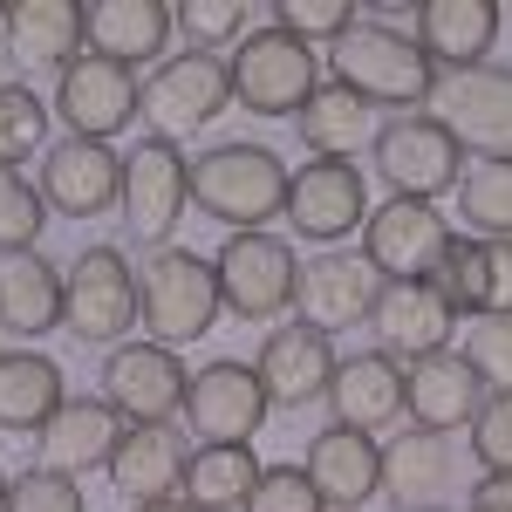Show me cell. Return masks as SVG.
Wrapping results in <instances>:
<instances>
[{
    "label": "cell",
    "instance_id": "1",
    "mask_svg": "<svg viewBox=\"0 0 512 512\" xmlns=\"http://www.w3.org/2000/svg\"><path fill=\"white\" fill-rule=\"evenodd\" d=\"M335 82H349L369 110H403L417 117V103L437 96V62L417 48V35L383 28V21H355L335 41Z\"/></svg>",
    "mask_w": 512,
    "mask_h": 512
},
{
    "label": "cell",
    "instance_id": "2",
    "mask_svg": "<svg viewBox=\"0 0 512 512\" xmlns=\"http://www.w3.org/2000/svg\"><path fill=\"white\" fill-rule=\"evenodd\" d=\"M287 185L294 171L267 144H212L192 158V198L233 233H267V219H287Z\"/></svg>",
    "mask_w": 512,
    "mask_h": 512
},
{
    "label": "cell",
    "instance_id": "3",
    "mask_svg": "<svg viewBox=\"0 0 512 512\" xmlns=\"http://www.w3.org/2000/svg\"><path fill=\"white\" fill-rule=\"evenodd\" d=\"M137 294H144V328H151V342H164V349L212 335V321L226 308L212 260H198L192 246H158L151 267L137 274Z\"/></svg>",
    "mask_w": 512,
    "mask_h": 512
},
{
    "label": "cell",
    "instance_id": "4",
    "mask_svg": "<svg viewBox=\"0 0 512 512\" xmlns=\"http://www.w3.org/2000/svg\"><path fill=\"white\" fill-rule=\"evenodd\" d=\"M233 96L239 110H253V117H301L308 110V96H315V48L308 41H294L287 28H246V41L233 48Z\"/></svg>",
    "mask_w": 512,
    "mask_h": 512
},
{
    "label": "cell",
    "instance_id": "5",
    "mask_svg": "<svg viewBox=\"0 0 512 512\" xmlns=\"http://www.w3.org/2000/svg\"><path fill=\"white\" fill-rule=\"evenodd\" d=\"M144 321L137 274L117 246H82L76 267H62V328L76 342H123Z\"/></svg>",
    "mask_w": 512,
    "mask_h": 512
},
{
    "label": "cell",
    "instance_id": "6",
    "mask_svg": "<svg viewBox=\"0 0 512 512\" xmlns=\"http://www.w3.org/2000/svg\"><path fill=\"white\" fill-rule=\"evenodd\" d=\"M226 103H233V69L219 62V55H164L158 69L144 76V103H137V117L151 123V137L164 144H178V137H198L212 117H226Z\"/></svg>",
    "mask_w": 512,
    "mask_h": 512
},
{
    "label": "cell",
    "instance_id": "7",
    "mask_svg": "<svg viewBox=\"0 0 512 512\" xmlns=\"http://www.w3.org/2000/svg\"><path fill=\"white\" fill-rule=\"evenodd\" d=\"M369 158H376V171H383V185H390V198H417V205H431V198L458 192V178H465V144L444 130L437 117H396L376 130V144H369Z\"/></svg>",
    "mask_w": 512,
    "mask_h": 512
},
{
    "label": "cell",
    "instance_id": "8",
    "mask_svg": "<svg viewBox=\"0 0 512 512\" xmlns=\"http://www.w3.org/2000/svg\"><path fill=\"white\" fill-rule=\"evenodd\" d=\"M185 198H192V158L164 137H137L130 158H123V192L117 212L137 246H171L178 219H185Z\"/></svg>",
    "mask_w": 512,
    "mask_h": 512
},
{
    "label": "cell",
    "instance_id": "9",
    "mask_svg": "<svg viewBox=\"0 0 512 512\" xmlns=\"http://www.w3.org/2000/svg\"><path fill=\"white\" fill-rule=\"evenodd\" d=\"M212 274H219L226 315H239V321H274L280 308H294V294H301V260H294V246L274 239V233H226Z\"/></svg>",
    "mask_w": 512,
    "mask_h": 512
},
{
    "label": "cell",
    "instance_id": "10",
    "mask_svg": "<svg viewBox=\"0 0 512 512\" xmlns=\"http://www.w3.org/2000/svg\"><path fill=\"white\" fill-rule=\"evenodd\" d=\"M185 390H192V376L178 349H164V342H123L103 362V403L123 424H171L185 410Z\"/></svg>",
    "mask_w": 512,
    "mask_h": 512
},
{
    "label": "cell",
    "instance_id": "11",
    "mask_svg": "<svg viewBox=\"0 0 512 512\" xmlns=\"http://www.w3.org/2000/svg\"><path fill=\"white\" fill-rule=\"evenodd\" d=\"M137 103H144L137 69L103 62V55H76L55 82V117L69 123V137H89V144H110L117 130H130Z\"/></svg>",
    "mask_w": 512,
    "mask_h": 512
},
{
    "label": "cell",
    "instance_id": "12",
    "mask_svg": "<svg viewBox=\"0 0 512 512\" xmlns=\"http://www.w3.org/2000/svg\"><path fill=\"white\" fill-rule=\"evenodd\" d=\"M287 226L301 239H315V246H335V239H349L369 226V185H362V171L349 158H315L294 171V185H287Z\"/></svg>",
    "mask_w": 512,
    "mask_h": 512
},
{
    "label": "cell",
    "instance_id": "13",
    "mask_svg": "<svg viewBox=\"0 0 512 512\" xmlns=\"http://www.w3.org/2000/svg\"><path fill=\"white\" fill-rule=\"evenodd\" d=\"M267 390H260V369L253 362H205L185 390V417H192L198 444H253V431L267 424Z\"/></svg>",
    "mask_w": 512,
    "mask_h": 512
},
{
    "label": "cell",
    "instance_id": "14",
    "mask_svg": "<svg viewBox=\"0 0 512 512\" xmlns=\"http://www.w3.org/2000/svg\"><path fill=\"white\" fill-rule=\"evenodd\" d=\"M437 123L478 151V158H512V69H465L437 76Z\"/></svg>",
    "mask_w": 512,
    "mask_h": 512
},
{
    "label": "cell",
    "instance_id": "15",
    "mask_svg": "<svg viewBox=\"0 0 512 512\" xmlns=\"http://www.w3.org/2000/svg\"><path fill=\"white\" fill-rule=\"evenodd\" d=\"M444 246H451V226L437 219V205H417V198L376 205L362 226V260L383 280H431Z\"/></svg>",
    "mask_w": 512,
    "mask_h": 512
},
{
    "label": "cell",
    "instance_id": "16",
    "mask_svg": "<svg viewBox=\"0 0 512 512\" xmlns=\"http://www.w3.org/2000/svg\"><path fill=\"white\" fill-rule=\"evenodd\" d=\"M369 328L383 355H403V362H424V355H444L451 335H458V308L444 301L437 280H383L376 308H369Z\"/></svg>",
    "mask_w": 512,
    "mask_h": 512
},
{
    "label": "cell",
    "instance_id": "17",
    "mask_svg": "<svg viewBox=\"0 0 512 512\" xmlns=\"http://www.w3.org/2000/svg\"><path fill=\"white\" fill-rule=\"evenodd\" d=\"M253 369H260V390H267L274 410H308V403L328 396V383H335L342 362H335V342H328L321 328L294 321V328H274V335L260 342Z\"/></svg>",
    "mask_w": 512,
    "mask_h": 512
},
{
    "label": "cell",
    "instance_id": "18",
    "mask_svg": "<svg viewBox=\"0 0 512 512\" xmlns=\"http://www.w3.org/2000/svg\"><path fill=\"white\" fill-rule=\"evenodd\" d=\"M123 192V158L110 144H89V137H62L41 151V198L69 219H103Z\"/></svg>",
    "mask_w": 512,
    "mask_h": 512
},
{
    "label": "cell",
    "instance_id": "19",
    "mask_svg": "<svg viewBox=\"0 0 512 512\" xmlns=\"http://www.w3.org/2000/svg\"><path fill=\"white\" fill-rule=\"evenodd\" d=\"M123 431H130V424H123L103 396H69V403L35 431V444H41V465H48V472L82 478V472H110Z\"/></svg>",
    "mask_w": 512,
    "mask_h": 512
},
{
    "label": "cell",
    "instance_id": "20",
    "mask_svg": "<svg viewBox=\"0 0 512 512\" xmlns=\"http://www.w3.org/2000/svg\"><path fill=\"white\" fill-rule=\"evenodd\" d=\"M301 472L315 478V492H321L328 512H362L376 492H383V444H376L369 431L328 424V431H315Z\"/></svg>",
    "mask_w": 512,
    "mask_h": 512
},
{
    "label": "cell",
    "instance_id": "21",
    "mask_svg": "<svg viewBox=\"0 0 512 512\" xmlns=\"http://www.w3.org/2000/svg\"><path fill=\"white\" fill-rule=\"evenodd\" d=\"M376 294H383V274H376L362 253H321V260H308V267H301V294H294V308H301V321H308V328L335 335V328L369 321Z\"/></svg>",
    "mask_w": 512,
    "mask_h": 512
},
{
    "label": "cell",
    "instance_id": "22",
    "mask_svg": "<svg viewBox=\"0 0 512 512\" xmlns=\"http://www.w3.org/2000/svg\"><path fill=\"white\" fill-rule=\"evenodd\" d=\"M478 403H485V383L472 376V362L458 349H444V355H424V362H410L403 369V410H410V424L417 431H472V417H478Z\"/></svg>",
    "mask_w": 512,
    "mask_h": 512
},
{
    "label": "cell",
    "instance_id": "23",
    "mask_svg": "<svg viewBox=\"0 0 512 512\" xmlns=\"http://www.w3.org/2000/svg\"><path fill=\"white\" fill-rule=\"evenodd\" d=\"M492 41H499V7L492 0H431V7H417V48L444 76L485 69Z\"/></svg>",
    "mask_w": 512,
    "mask_h": 512
},
{
    "label": "cell",
    "instance_id": "24",
    "mask_svg": "<svg viewBox=\"0 0 512 512\" xmlns=\"http://www.w3.org/2000/svg\"><path fill=\"white\" fill-rule=\"evenodd\" d=\"M185 437L171 424H130L110 458V485H117L130 506H151V499H178V478H185Z\"/></svg>",
    "mask_w": 512,
    "mask_h": 512
},
{
    "label": "cell",
    "instance_id": "25",
    "mask_svg": "<svg viewBox=\"0 0 512 512\" xmlns=\"http://www.w3.org/2000/svg\"><path fill=\"white\" fill-rule=\"evenodd\" d=\"M82 41H89V55L123 62V69L158 62L164 41H171V7H158V0H103V7H89Z\"/></svg>",
    "mask_w": 512,
    "mask_h": 512
},
{
    "label": "cell",
    "instance_id": "26",
    "mask_svg": "<svg viewBox=\"0 0 512 512\" xmlns=\"http://www.w3.org/2000/svg\"><path fill=\"white\" fill-rule=\"evenodd\" d=\"M0 328L35 342L62 328V267L41 253H0Z\"/></svg>",
    "mask_w": 512,
    "mask_h": 512
},
{
    "label": "cell",
    "instance_id": "27",
    "mask_svg": "<svg viewBox=\"0 0 512 512\" xmlns=\"http://www.w3.org/2000/svg\"><path fill=\"white\" fill-rule=\"evenodd\" d=\"M328 403H335V424H349V431H383V424L403 417V369H396L383 349L349 355V362L335 369V383H328Z\"/></svg>",
    "mask_w": 512,
    "mask_h": 512
},
{
    "label": "cell",
    "instance_id": "28",
    "mask_svg": "<svg viewBox=\"0 0 512 512\" xmlns=\"http://www.w3.org/2000/svg\"><path fill=\"white\" fill-rule=\"evenodd\" d=\"M260 472H267V465L253 458V444H198L192 458H185L178 499L192 512H246Z\"/></svg>",
    "mask_w": 512,
    "mask_h": 512
},
{
    "label": "cell",
    "instance_id": "29",
    "mask_svg": "<svg viewBox=\"0 0 512 512\" xmlns=\"http://www.w3.org/2000/svg\"><path fill=\"white\" fill-rule=\"evenodd\" d=\"M82 21L89 7H69V0H21L7 7V48L28 62V69H69L82 48Z\"/></svg>",
    "mask_w": 512,
    "mask_h": 512
},
{
    "label": "cell",
    "instance_id": "30",
    "mask_svg": "<svg viewBox=\"0 0 512 512\" xmlns=\"http://www.w3.org/2000/svg\"><path fill=\"white\" fill-rule=\"evenodd\" d=\"M301 144L315 151V158H355L362 144H376V110L355 96L349 82H321L315 96H308V110H301Z\"/></svg>",
    "mask_w": 512,
    "mask_h": 512
},
{
    "label": "cell",
    "instance_id": "31",
    "mask_svg": "<svg viewBox=\"0 0 512 512\" xmlns=\"http://www.w3.org/2000/svg\"><path fill=\"white\" fill-rule=\"evenodd\" d=\"M62 369L41 349H7L0 355V424L7 431H41L62 410Z\"/></svg>",
    "mask_w": 512,
    "mask_h": 512
},
{
    "label": "cell",
    "instance_id": "32",
    "mask_svg": "<svg viewBox=\"0 0 512 512\" xmlns=\"http://www.w3.org/2000/svg\"><path fill=\"white\" fill-rule=\"evenodd\" d=\"M444 478H451V444L437 431H417V424H410L403 437L383 444V492H390L396 506L424 512V499L444 492Z\"/></svg>",
    "mask_w": 512,
    "mask_h": 512
},
{
    "label": "cell",
    "instance_id": "33",
    "mask_svg": "<svg viewBox=\"0 0 512 512\" xmlns=\"http://www.w3.org/2000/svg\"><path fill=\"white\" fill-rule=\"evenodd\" d=\"M458 212L478 239H512V158H472L458 178Z\"/></svg>",
    "mask_w": 512,
    "mask_h": 512
},
{
    "label": "cell",
    "instance_id": "34",
    "mask_svg": "<svg viewBox=\"0 0 512 512\" xmlns=\"http://www.w3.org/2000/svg\"><path fill=\"white\" fill-rule=\"evenodd\" d=\"M35 151H48V103L21 82H0V164L14 171Z\"/></svg>",
    "mask_w": 512,
    "mask_h": 512
},
{
    "label": "cell",
    "instance_id": "35",
    "mask_svg": "<svg viewBox=\"0 0 512 512\" xmlns=\"http://www.w3.org/2000/svg\"><path fill=\"white\" fill-rule=\"evenodd\" d=\"M465 362L485 383V396H512V315H472L465 321Z\"/></svg>",
    "mask_w": 512,
    "mask_h": 512
},
{
    "label": "cell",
    "instance_id": "36",
    "mask_svg": "<svg viewBox=\"0 0 512 512\" xmlns=\"http://www.w3.org/2000/svg\"><path fill=\"white\" fill-rule=\"evenodd\" d=\"M41 226H48V198H41V185H28L21 171L0 164V253H35Z\"/></svg>",
    "mask_w": 512,
    "mask_h": 512
},
{
    "label": "cell",
    "instance_id": "37",
    "mask_svg": "<svg viewBox=\"0 0 512 512\" xmlns=\"http://www.w3.org/2000/svg\"><path fill=\"white\" fill-rule=\"evenodd\" d=\"M171 28L185 35V48L219 55L226 41H246V0H185L171 7Z\"/></svg>",
    "mask_w": 512,
    "mask_h": 512
},
{
    "label": "cell",
    "instance_id": "38",
    "mask_svg": "<svg viewBox=\"0 0 512 512\" xmlns=\"http://www.w3.org/2000/svg\"><path fill=\"white\" fill-rule=\"evenodd\" d=\"M431 280L444 287V301H451L458 315H485V287H492V274H485V239L451 233V246H444V260H437Z\"/></svg>",
    "mask_w": 512,
    "mask_h": 512
},
{
    "label": "cell",
    "instance_id": "39",
    "mask_svg": "<svg viewBox=\"0 0 512 512\" xmlns=\"http://www.w3.org/2000/svg\"><path fill=\"white\" fill-rule=\"evenodd\" d=\"M274 28H287L294 41H342L355 28V7L349 0H280L274 7Z\"/></svg>",
    "mask_w": 512,
    "mask_h": 512
},
{
    "label": "cell",
    "instance_id": "40",
    "mask_svg": "<svg viewBox=\"0 0 512 512\" xmlns=\"http://www.w3.org/2000/svg\"><path fill=\"white\" fill-rule=\"evenodd\" d=\"M472 458L485 478H512V396H485L472 417Z\"/></svg>",
    "mask_w": 512,
    "mask_h": 512
},
{
    "label": "cell",
    "instance_id": "41",
    "mask_svg": "<svg viewBox=\"0 0 512 512\" xmlns=\"http://www.w3.org/2000/svg\"><path fill=\"white\" fill-rule=\"evenodd\" d=\"M246 512H328L315 492V478L294 472V465H267L260 472V485H253V499H246Z\"/></svg>",
    "mask_w": 512,
    "mask_h": 512
},
{
    "label": "cell",
    "instance_id": "42",
    "mask_svg": "<svg viewBox=\"0 0 512 512\" xmlns=\"http://www.w3.org/2000/svg\"><path fill=\"white\" fill-rule=\"evenodd\" d=\"M7 512H82V492H76V478L35 465V472H21L7 485Z\"/></svg>",
    "mask_w": 512,
    "mask_h": 512
},
{
    "label": "cell",
    "instance_id": "43",
    "mask_svg": "<svg viewBox=\"0 0 512 512\" xmlns=\"http://www.w3.org/2000/svg\"><path fill=\"white\" fill-rule=\"evenodd\" d=\"M485 315H512V239H485Z\"/></svg>",
    "mask_w": 512,
    "mask_h": 512
},
{
    "label": "cell",
    "instance_id": "44",
    "mask_svg": "<svg viewBox=\"0 0 512 512\" xmlns=\"http://www.w3.org/2000/svg\"><path fill=\"white\" fill-rule=\"evenodd\" d=\"M465 512H512V478H478Z\"/></svg>",
    "mask_w": 512,
    "mask_h": 512
},
{
    "label": "cell",
    "instance_id": "45",
    "mask_svg": "<svg viewBox=\"0 0 512 512\" xmlns=\"http://www.w3.org/2000/svg\"><path fill=\"white\" fill-rule=\"evenodd\" d=\"M130 512H192L185 499H151V506H130Z\"/></svg>",
    "mask_w": 512,
    "mask_h": 512
},
{
    "label": "cell",
    "instance_id": "46",
    "mask_svg": "<svg viewBox=\"0 0 512 512\" xmlns=\"http://www.w3.org/2000/svg\"><path fill=\"white\" fill-rule=\"evenodd\" d=\"M7 485H14V478H7V472H0V512H7Z\"/></svg>",
    "mask_w": 512,
    "mask_h": 512
},
{
    "label": "cell",
    "instance_id": "47",
    "mask_svg": "<svg viewBox=\"0 0 512 512\" xmlns=\"http://www.w3.org/2000/svg\"><path fill=\"white\" fill-rule=\"evenodd\" d=\"M0 28H7V7H0Z\"/></svg>",
    "mask_w": 512,
    "mask_h": 512
},
{
    "label": "cell",
    "instance_id": "48",
    "mask_svg": "<svg viewBox=\"0 0 512 512\" xmlns=\"http://www.w3.org/2000/svg\"><path fill=\"white\" fill-rule=\"evenodd\" d=\"M424 512H444V506H424Z\"/></svg>",
    "mask_w": 512,
    "mask_h": 512
}]
</instances>
